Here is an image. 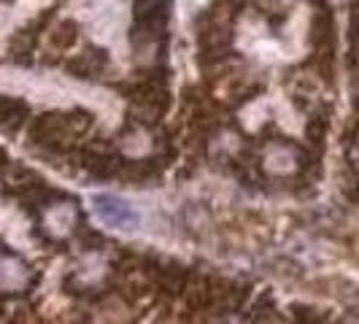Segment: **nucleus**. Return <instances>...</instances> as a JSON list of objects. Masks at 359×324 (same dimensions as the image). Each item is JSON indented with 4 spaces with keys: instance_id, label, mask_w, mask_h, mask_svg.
Masks as SVG:
<instances>
[{
    "instance_id": "4",
    "label": "nucleus",
    "mask_w": 359,
    "mask_h": 324,
    "mask_svg": "<svg viewBox=\"0 0 359 324\" xmlns=\"http://www.w3.org/2000/svg\"><path fill=\"white\" fill-rule=\"evenodd\" d=\"M52 19V11H46L43 17H36L30 25H25L22 30L14 33V38L8 41V54L17 65H30L33 62V54H36L38 38H41V30L46 27V22Z\"/></svg>"
},
{
    "instance_id": "8",
    "label": "nucleus",
    "mask_w": 359,
    "mask_h": 324,
    "mask_svg": "<svg viewBox=\"0 0 359 324\" xmlns=\"http://www.w3.org/2000/svg\"><path fill=\"white\" fill-rule=\"evenodd\" d=\"M327 130H330V114H313L306 125V141L311 149H322L324 138H327Z\"/></svg>"
},
{
    "instance_id": "6",
    "label": "nucleus",
    "mask_w": 359,
    "mask_h": 324,
    "mask_svg": "<svg viewBox=\"0 0 359 324\" xmlns=\"http://www.w3.org/2000/svg\"><path fill=\"white\" fill-rule=\"evenodd\" d=\"M160 165L162 162L157 157H144V160H125L122 162V170H119V179L133 187H144L151 179L160 176Z\"/></svg>"
},
{
    "instance_id": "11",
    "label": "nucleus",
    "mask_w": 359,
    "mask_h": 324,
    "mask_svg": "<svg viewBox=\"0 0 359 324\" xmlns=\"http://www.w3.org/2000/svg\"><path fill=\"white\" fill-rule=\"evenodd\" d=\"M8 168V154H6V149L0 146V170H6Z\"/></svg>"
},
{
    "instance_id": "1",
    "label": "nucleus",
    "mask_w": 359,
    "mask_h": 324,
    "mask_svg": "<svg viewBox=\"0 0 359 324\" xmlns=\"http://www.w3.org/2000/svg\"><path fill=\"white\" fill-rule=\"evenodd\" d=\"M173 0H138L135 3V25H133V43H154L160 41L168 22H170Z\"/></svg>"
},
{
    "instance_id": "10",
    "label": "nucleus",
    "mask_w": 359,
    "mask_h": 324,
    "mask_svg": "<svg viewBox=\"0 0 359 324\" xmlns=\"http://www.w3.org/2000/svg\"><path fill=\"white\" fill-rule=\"evenodd\" d=\"M348 41L351 46H359V3H351V17H348Z\"/></svg>"
},
{
    "instance_id": "7",
    "label": "nucleus",
    "mask_w": 359,
    "mask_h": 324,
    "mask_svg": "<svg viewBox=\"0 0 359 324\" xmlns=\"http://www.w3.org/2000/svg\"><path fill=\"white\" fill-rule=\"evenodd\" d=\"M46 41H49V46L54 52H68L79 41V25L73 19H60L54 27L46 30Z\"/></svg>"
},
{
    "instance_id": "2",
    "label": "nucleus",
    "mask_w": 359,
    "mask_h": 324,
    "mask_svg": "<svg viewBox=\"0 0 359 324\" xmlns=\"http://www.w3.org/2000/svg\"><path fill=\"white\" fill-rule=\"evenodd\" d=\"M92 208H95V214L100 216L103 224L116 227V230H135L141 224L138 211L122 198H116V195H95Z\"/></svg>"
},
{
    "instance_id": "5",
    "label": "nucleus",
    "mask_w": 359,
    "mask_h": 324,
    "mask_svg": "<svg viewBox=\"0 0 359 324\" xmlns=\"http://www.w3.org/2000/svg\"><path fill=\"white\" fill-rule=\"evenodd\" d=\"M27 122H30L27 100L11 97V95H0V133L3 135H17Z\"/></svg>"
},
{
    "instance_id": "3",
    "label": "nucleus",
    "mask_w": 359,
    "mask_h": 324,
    "mask_svg": "<svg viewBox=\"0 0 359 324\" xmlns=\"http://www.w3.org/2000/svg\"><path fill=\"white\" fill-rule=\"evenodd\" d=\"M108 52L106 49H100V46H87L84 52L73 54L68 57L62 65H65V71L68 76L73 79H79V81H95V79H100L108 68Z\"/></svg>"
},
{
    "instance_id": "9",
    "label": "nucleus",
    "mask_w": 359,
    "mask_h": 324,
    "mask_svg": "<svg viewBox=\"0 0 359 324\" xmlns=\"http://www.w3.org/2000/svg\"><path fill=\"white\" fill-rule=\"evenodd\" d=\"M259 92V84L254 81V79H238L233 87H230V92H227V106L230 108H238L243 106V103H249L254 95Z\"/></svg>"
}]
</instances>
